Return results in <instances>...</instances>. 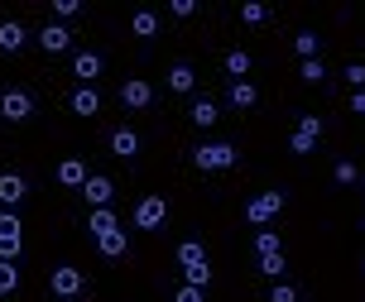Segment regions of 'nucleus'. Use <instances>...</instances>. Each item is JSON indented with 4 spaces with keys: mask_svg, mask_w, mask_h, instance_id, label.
Returning <instances> with one entry per match:
<instances>
[{
    "mask_svg": "<svg viewBox=\"0 0 365 302\" xmlns=\"http://www.w3.org/2000/svg\"><path fill=\"white\" fill-rule=\"evenodd\" d=\"M19 249H24V226H19V216L0 212V259H5V264H15Z\"/></svg>",
    "mask_w": 365,
    "mask_h": 302,
    "instance_id": "f257e3e1",
    "label": "nucleus"
},
{
    "mask_svg": "<svg viewBox=\"0 0 365 302\" xmlns=\"http://www.w3.org/2000/svg\"><path fill=\"white\" fill-rule=\"evenodd\" d=\"M279 212H284V192H279V187H269L264 197H255V202L245 207V221H250V226H269Z\"/></svg>",
    "mask_w": 365,
    "mask_h": 302,
    "instance_id": "f03ea898",
    "label": "nucleus"
},
{
    "mask_svg": "<svg viewBox=\"0 0 365 302\" xmlns=\"http://www.w3.org/2000/svg\"><path fill=\"white\" fill-rule=\"evenodd\" d=\"M164 216H168L164 197H145V202L135 207V226H140V231H159V226H164Z\"/></svg>",
    "mask_w": 365,
    "mask_h": 302,
    "instance_id": "7ed1b4c3",
    "label": "nucleus"
},
{
    "mask_svg": "<svg viewBox=\"0 0 365 302\" xmlns=\"http://www.w3.org/2000/svg\"><path fill=\"white\" fill-rule=\"evenodd\" d=\"M192 159H197V168H217V173H221V168L236 163V144H202Z\"/></svg>",
    "mask_w": 365,
    "mask_h": 302,
    "instance_id": "20e7f679",
    "label": "nucleus"
},
{
    "mask_svg": "<svg viewBox=\"0 0 365 302\" xmlns=\"http://www.w3.org/2000/svg\"><path fill=\"white\" fill-rule=\"evenodd\" d=\"M120 101H125L130 110H145L149 101H154V87H149L145 77H130L125 87H120Z\"/></svg>",
    "mask_w": 365,
    "mask_h": 302,
    "instance_id": "39448f33",
    "label": "nucleus"
},
{
    "mask_svg": "<svg viewBox=\"0 0 365 302\" xmlns=\"http://www.w3.org/2000/svg\"><path fill=\"white\" fill-rule=\"evenodd\" d=\"M0 115H5V120H29V115H34V101H29L24 91H5V96H0Z\"/></svg>",
    "mask_w": 365,
    "mask_h": 302,
    "instance_id": "423d86ee",
    "label": "nucleus"
},
{
    "mask_svg": "<svg viewBox=\"0 0 365 302\" xmlns=\"http://www.w3.org/2000/svg\"><path fill=\"white\" fill-rule=\"evenodd\" d=\"M82 192H87V202H91V207H110V197H115V182H110V178H101V173H87Z\"/></svg>",
    "mask_w": 365,
    "mask_h": 302,
    "instance_id": "0eeeda50",
    "label": "nucleus"
},
{
    "mask_svg": "<svg viewBox=\"0 0 365 302\" xmlns=\"http://www.w3.org/2000/svg\"><path fill=\"white\" fill-rule=\"evenodd\" d=\"M48 283H53L58 298H77V293H82V274H77L73 264H63V269H53V278H48Z\"/></svg>",
    "mask_w": 365,
    "mask_h": 302,
    "instance_id": "6e6552de",
    "label": "nucleus"
},
{
    "mask_svg": "<svg viewBox=\"0 0 365 302\" xmlns=\"http://www.w3.org/2000/svg\"><path fill=\"white\" fill-rule=\"evenodd\" d=\"M38 43H43V53H63V48L73 43V29H68V24H43Z\"/></svg>",
    "mask_w": 365,
    "mask_h": 302,
    "instance_id": "1a4fd4ad",
    "label": "nucleus"
},
{
    "mask_svg": "<svg viewBox=\"0 0 365 302\" xmlns=\"http://www.w3.org/2000/svg\"><path fill=\"white\" fill-rule=\"evenodd\" d=\"M87 231L96 235V240H101V235H110V231H120V221H115V212H110V207H96V212L87 216Z\"/></svg>",
    "mask_w": 365,
    "mask_h": 302,
    "instance_id": "9d476101",
    "label": "nucleus"
},
{
    "mask_svg": "<svg viewBox=\"0 0 365 302\" xmlns=\"http://www.w3.org/2000/svg\"><path fill=\"white\" fill-rule=\"evenodd\" d=\"M73 72L82 77V87H91V82L101 77V53H77L73 58Z\"/></svg>",
    "mask_w": 365,
    "mask_h": 302,
    "instance_id": "9b49d317",
    "label": "nucleus"
},
{
    "mask_svg": "<svg viewBox=\"0 0 365 302\" xmlns=\"http://www.w3.org/2000/svg\"><path fill=\"white\" fill-rule=\"evenodd\" d=\"M24 192H29V187H24V178H19V173H0V202H5V207L24 202Z\"/></svg>",
    "mask_w": 365,
    "mask_h": 302,
    "instance_id": "f8f14e48",
    "label": "nucleus"
},
{
    "mask_svg": "<svg viewBox=\"0 0 365 302\" xmlns=\"http://www.w3.org/2000/svg\"><path fill=\"white\" fill-rule=\"evenodd\" d=\"M110 154L135 159V154H140V135H135V130H115V135H110Z\"/></svg>",
    "mask_w": 365,
    "mask_h": 302,
    "instance_id": "ddd939ff",
    "label": "nucleus"
},
{
    "mask_svg": "<svg viewBox=\"0 0 365 302\" xmlns=\"http://www.w3.org/2000/svg\"><path fill=\"white\" fill-rule=\"evenodd\" d=\"M58 182H63V187H82V182H87V163L63 159L58 163Z\"/></svg>",
    "mask_w": 365,
    "mask_h": 302,
    "instance_id": "4468645a",
    "label": "nucleus"
},
{
    "mask_svg": "<svg viewBox=\"0 0 365 302\" xmlns=\"http://www.w3.org/2000/svg\"><path fill=\"white\" fill-rule=\"evenodd\" d=\"M96 249H101L106 259H120V254L130 249V240H125V231H110V235H101V240H96Z\"/></svg>",
    "mask_w": 365,
    "mask_h": 302,
    "instance_id": "2eb2a0df",
    "label": "nucleus"
},
{
    "mask_svg": "<svg viewBox=\"0 0 365 302\" xmlns=\"http://www.w3.org/2000/svg\"><path fill=\"white\" fill-rule=\"evenodd\" d=\"M68 106H73L77 115H96V110H101V96H96L91 87H82V91H73V101H68Z\"/></svg>",
    "mask_w": 365,
    "mask_h": 302,
    "instance_id": "dca6fc26",
    "label": "nucleus"
},
{
    "mask_svg": "<svg viewBox=\"0 0 365 302\" xmlns=\"http://www.w3.org/2000/svg\"><path fill=\"white\" fill-rule=\"evenodd\" d=\"M0 48H5V53H19V48H24V29H19L15 19L0 24Z\"/></svg>",
    "mask_w": 365,
    "mask_h": 302,
    "instance_id": "f3484780",
    "label": "nucleus"
},
{
    "mask_svg": "<svg viewBox=\"0 0 365 302\" xmlns=\"http://www.w3.org/2000/svg\"><path fill=\"white\" fill-rule=\"evenodd\" d=\"M178 264H182V269H192V264H207V249H202L197 240H182V245H178Z\"/></svg>",
    "mask_w": 365,
    "mask_h": 302,
    "instance_id": "a211bd4d",
    "label": "nucleus"
},
{
    "mask_svg": "<svg viewBox=\"0 0 365 302\" xmlns=\"http://www.w3.org/2000/svg\"><path fill=\"white\" fill-rule=\"evenodd\" d=\"M255 101H259V91L250 87V82H231V106L245 110V106H255Z\"/></svg>",
    "mask_w": 365,
    "mask_h": 302,
    "instance_id": "6ab92c4d",
    "label": "nucleus"
},
{
    "mask_svg": "<svg viewBox=\"0 0 365 302\" xmlns=\"http://www.w3.org/2000/svg\"><path fill=\"white\" fill-rule=\"evenodd\" d=\"M192 82H197V72L187 68V63H178V68L168 72V87L173 91H192Z\"/></svg>",
    "mask_w": 365,
    "mask_h": 302,
    "instance_id": "aec40b11",
    "label": "nucleus"
},
{
    "mask_svg": "<svg viewBox=\"0 0 365 302\" xmlns=\"http://www.w3.org/2000/svg\"><path fill=\"white\" fill-rule=\"evenodd\" d=\"M15 288H19V269H15V264H5V259H0V298H10Z\"/></svg>",
    "mask_w": 365,
    "mask_h": 302,
    "instance_id": "412c9836",
    "label": "nucleus"
},
{
    "mask_svg": "<svg viewBox=\"0 0 365 302\" xmlns=\"http://www.w3.org/2000/svg\"><path fill=\"white\" fill-rule=\"evenodd\" d=\"M226 72H236V82H245V72H250V53H226Z\"/></svg>",
    "mask_w": 365,
    "mask_h": 302,
    "instance_id": "4be33fe9",
    "label": "nucleus"
},
{
    "mask_svg": "<svg viewBox=\"0 0 365 302\" xmlns=\"http://www.w3.org/2000/svg\"><path fill=\"white\" fill-rule=\"evenodd\" d=\"M130 29H135V34H140V38H149V34H154V29H159V19L149 15V10H140V15L130 19Z\"/></svg>",
    "mask_w": 365,
    "mask_h": 302,
    "instance_id": "5701e85b",
    "label": "nucleus"
},
{
    "mask_svg": "<svg viewBox=\"0 0 365 302\" xmlns=\"http://www.w3.org/2000/svg\"><path fill=\"white\" fill-rule=\"evenodd\" d=\"M187 115H192V125H217V106H212V101H197Z\"/></svg>",
    "mask_w": 365,
    "mask_h": 302,
    "instance_id": "b1692460",
    "label": "nucleus"
},
{
    "mask_svg": "<svg viewBox=\"0 0 365 302\" xmlns=\"http://www.w3.org/2000/svg\"><path fill=\"white\" fill-rule=\"evenodd\" d=\"M255 254H259V259H264V254H284V249H279V235H274V231H259Z\"/></svg>",
    "mask_w": 365,
    "mask_h": 302,
    "instance_id": "393cba45",
    "label": "nucleus"
},
{
    "mask_svg": "<svg viewBox=\"0 0 365 302\" xmlns=\"http://www.w3.org/2000/svg\"><path fill=\"white\" fill-rule=\"evenodd\" d=\"M259 274L279 283V274H284V254H264V259H259Z\"/></svg>",
    "mask_w": 365,
    "mask_h": 302,
    "instance_id": "a878e982",
    "label": "nucleus"
},
{
    "mask_svg": "<svg viewBox=\"0 0 365 302\" xmlns=\"http://www.w3.org/2000/svg\"><path fill=\"white\" fill-rule=\"evenodd\" d=\"M298 77H303V82H322V77H327V68H322V58H308V63L298 68Z\"/></svg>",
    "mask_w": 365,
    "mask_h": 302,
    "instance_id": "bb28decb",
    "label": "nucleus"
},
{
    "mask_svg": "<svg viewBox=\"0 0 365 302\" xmlns=\"http://www.w3.org/2000/svg\"><path fill=\"white\" fill-rule=\"evenodd\" d=\"M212 283V264H192L187 269V288H207Z\"/></svg>",
    "mask_w": 365,
    "mask_h": 302,
    "instance_id": "cd10ccee",
    "label": "nucleus"
},
{
    "mask_svg": "<svg viewBox=\"0 0 365 302\" xmlns=\"http://www.w3.org/2000/svg\"><path fill=\"white\" fill-rule=\"evenodd\" d=\"M240 19H245V24H264V19H269V10L250 0V5H240Z\"/></svg>",
    "mask_w": 365,
    "mask_h": 302,
    "instance_id": "c85d7f7f",
    "label": "nucleus"
},
{
    "mask_svg": "<svg viewBox=\"0 0 365 302\" xmlns=\"http://www.w3.org/2000/svg\"><path fill=\"white\" fill-rule=\"evenodd\" d=\"M293 48L303 53V63H308V58H317V34H298V38H293Z\"/></svg>",
    "mask_w": 365,
    "mask_h": 302,
    "instance_id": "c756f323",
    "label": "nucleus"
},
{
    "mask_svg": "<svg viewBox=\"0 0 365 302\" xmlns=\"http://www.w3.org/2000/svg\"><path fill=\"white\" fill-rule=\"evenodd\" d=\"M298 135L317 140V135H322V120H317V115H303V120H298Z\"/></svg>",
    "mask_w": 365,
    "mask_h": 302,
    "instance_id": "7c9ffc66",
    "label": "nucleus"
},
{
    "mask_svg": "<svg viewBox=\"0 0 365 302\" xmlns=\"http://www.w3.org/2000/svg\"><path fill=\"white\" fill-rule=\"evenodd\" d=\"M336 182H341V187H351V182H356V163H351V159L336 163Z\"/></svg>",
    "mask_w": 365,
    "mask_h": 302,
    "instance_id": "2f4dec72",
    "label": "nucleus"
},
{
    "mask_svg": "<svg viewBox=\"0 0 365 302\" xmlns=\"http://www.w3.org/2000/svg\"><path fill=\"white\" fill-rule=\"evenodd\" d=\"M346 82H351V91L365 87V63H351V68H346Z\"/></svg>",
    "mask_w": 365,
    "mask_h": 302,
    "instance_id": "473e14b6",
    "label": "nucleus"
},
{
    "mask_svg": "<svg viewBox=\"0 0 365 302\" xmlns=\"http://www.w3.org/2000/svg\"><path fill=\"white\" fill-rule=\"evenodd\" d=\"M269 302H298V293H293L289 283H274L269 288Z\"/></svg>",
    "mask_w": 365,
    "mask_h": 302,
    "instance_id": "72a5a7b5",
    "label": "nucleus"
},
{
    "mask_svg": "<svg viewBox=\"0 0 365 302\" xmlns=\"http://www.w3.org/2000/svg\"><path fill=\"white\" fill-rule=\"evenodd\" d=\"M289 149H293V154H312V149H317V140H308V135H293Z\"/></svg>",
    "mask_w": 365,
    "mask_h": 302,
    "instance_id": "f704fd0d",
    "label": "nucleus"
},
{
    "mask_svg": "<svg viewBox=\"0 0 365 302\" xmlns=\"http://www.w3.org/2000/svg\"><path fill=\"white\" fill-rule=\"evenodd\" d=\"M173 302H202V288H187V283H182V288H178V298H173Z\"/></svg>",
    "mask_w": 365,
    "mask_h": 302,
    "instance_id": "c9c22d12",
    "label": "nucleus"
},
{
    "mask_svg": "<svg viewBox=\"0 0 365 302\" xmlns=\"http://www.w3.org/2000/svg\"><path fill=\"white\" fill-rule=\"evenodd\" d=\"M53 10H58V15H63V19H68V15H77L82 5H77V0H53Z\"/></svg>",
    "mask_w": 365,
    "mask_h": 302,
    "instance_id": "e433bc0d",
    "label": "nucleus"
},
{
    "mask_svg": "<svg viewBox=\"0 0 365 302\" xmlns=\"http://www.w3.org/2000/svg\"><path fill=\"white\" fill-rule=\"evenodd\" d=\"M192 10H197V0H173V15H182V19H187Z\"/></svg>",
    "mask_w": 365,
    "mask_h": 302,
    "instance_id": "4c0bfd02",
    "label": "nucleus"
},
{
    "mask_svg": "<svg viewBox=\"0 0 365 302\" xmlns=\"http://www.w3.org/2000/svg\"><path fill=\"white\" fill-rule=\"evenodd\" d=\"M351 110H356V115H365V91H351Z\"/></svg>",
    "mask_w": 365,
    "mask_h": 302,
    "instance_id": "58836bf2",
    "label": "nucleus"
},
{
    "mask_svg": "<svg viewBox=\"0 0 365 302\" xmlns=\"http://www.w3.org/2000/svg\"><path fill=\"white\" fill-rule=\"evenodd\" d=\"M361 274H365V259H361Z\"/></svg>",
    "mask_w": 365,
    "mask_h": 302,
    "instance_id": "ea45409f",
    "label": "nucleus"
},
{
    "mask_svg": "<svg viewBox=\"0 0 365 302\" xmlns=\"http://www.w3.org/2000/svg\"><path fill=\"white\" fill-rule=\"evenodd\" d=\"M63 302H73V298H63Z\"/></svg>",
    "mask_w": 365,
    "mask_h": 302,
    "instance_id": "a19ab883",
    "label": "nucleus"
}]
</instances>
